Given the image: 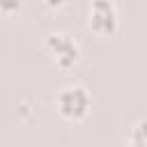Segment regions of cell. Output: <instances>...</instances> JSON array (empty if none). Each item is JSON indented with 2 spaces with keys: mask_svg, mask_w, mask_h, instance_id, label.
<instances>
[{
  "mask_svg": "<svg viewBox=\"0 0 147 147\" xmlns=\"http://www.w3.org/2000/svg\"><path fill=\"white\" fill-rule=\"evenodd\" d=\"M92 108V94L83 83H71L64 85L57 92V110L64 119L80 122Z\"/></svg>",
  "mask_w": 147,
  "mask_h": 147,
  "instance_id": "6da1fadb",
  "label": "cell"
},
{
  "mask_svg": "<svg viewBox=\"0 0 147 147\" xmlns=\"http://www.w3.org/2000/svg\"><path fill=\"white\" fill-rule=\"evenodd\" d=\"M46 48H48V53L53 55V62H55L60 69L74 67V64L78 62V57H80L78 44H76L69 34H64V32H53V34H48V37H46Z\"/></svg>",
  "mask_w": 147,
  "mask_h": 147,
  "instance_id": "7a4b0ae2",
  "label": "cell"
},
{
  "mask_svg": "<svg viewBox=\"0 0 147 147\" xmlns=\"http://www.w3.org/2000/svg\"><path fill=\"white\" fill-rule=\"evenodd\" d=\"M117 9L113 5V0H92L90 5V30H94L96 34H113L117 30Z\"/></svg>",
  "mask_w": 147,
  "mask_h": 147,
  "instance_id": "3957f363",
  "label": "cell"
},
{
  "mask_svg": "<svg viewBox=\"0 0 147 147\" xmlns=\"http://www.w3.org/2000/svg\"><path fill=\"white\" fill-rule=\"evenodd\" d=\"M126 147H147V117L138 119L129 133Z\"/></svg>",
  "mask_w": 147,
  "mask_h": 147,
  "instance_id": "277c9868",
  "label": "cell"
},
{
  "mask_svg": "<svg viewBox=\"0 0 147 147\" xmlns=\"http://www.w3.org/2000/svg\"><path fill=\"white\" fill-rule=\"evenodd\" d=\"M18 7H21V0H0L2 14H14V11H18Z\"/></svg>",
  "mask_w": 147,
  "mask_h": 147,
  "instance_id": "5b68a950",
  "label": "cell"
},
{
  "mask_svg": "<svg viewBox=\"0 0 147 147\" xmlns=\"http://www.w3.org/2000/svg\"><path fill=\"white\" fill-rule=\"evenodd\" d=\"M64 2H67V0H46V5H48V7H62Z\"/></svg>",
  "mask_w": 147,
  "mask_h": 147,
  "instance_id": "8992f818",
  "label": "cell"
}]
</instances>
